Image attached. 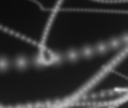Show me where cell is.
I'll return each instance as SVG.
<instances>
[{
	"label": "cell",
	"instance_id": "obj_1",
	"mask_svg": "<svg viewBox=\"0 0 128 108\" xmlns=\"http://www.w3.org/2000/svg\"><path fill=\"white\" fill-rule=\"evenodd\" d=\"M33 2H35V3L43 5L44 8H46V9L50 10V12H55V10L59 8L62 0H33Z\"/></svg>",
	"mask_w": 128,
	"mask_h": 108
}]
</instances>
